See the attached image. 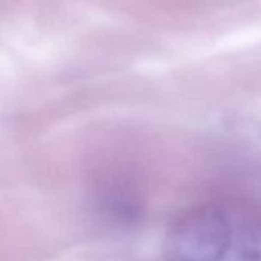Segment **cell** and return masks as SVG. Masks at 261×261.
<instances>
[{
  "instance_id": "1",
  "label": "cell",
  "mask_w": 261,
  "mask_h": 261,
  "mask_svg": "<svg viewBox=\"0 0 261 261\" xmlns=\"http://www.w3.org/2000/svg\"><path fill=\"white\" fill-rule=\"evenodd\" d=\"M233 220L217 206L185 211L171 221L163 237L165 261H226Z\"/></svg>"
},
{
  "instance_id": "2",
  "label": "cell",
  "mask_w": 261,
  "mask_h": 261,
  "mask_svg": "<svg viewBox=\"0 0 261 261\" xmlns=\"http://www.w3.org/2000/svg\"><path fill=\"white\" fill-rule=\"evenodd\" d=\"M226 261H261V218L233 221L232 243Z\"/></svg>"
}]
</instances>
